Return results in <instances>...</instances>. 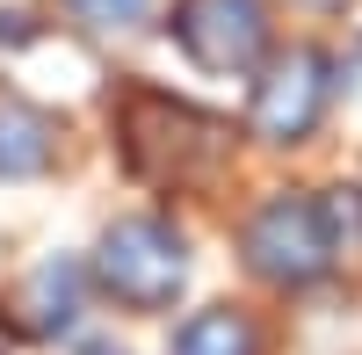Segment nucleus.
I'll return each instance as SVG.
<instances>
[{
	"label": "nucleus",
	"instance_id": "nucleus-7",
	"mask_svg": "<svg viewBox=\"0 0 362 355\" xmlns=\"http://www.w3.org/2000/svg\"><path fill=\"white\" fill-rule=\"evenodd\" d=\"M51 160H58V124L37 102L0 95V182H37Z\"/></svg>",
	"mask_w": 362,
	"mask_h": 355
},
{
	"label": "nucleus",
	"instance_id": "nucleus-10",
	"mask_svg": "<svg viewBox=\"0 0 362 355\" xmlns=\"http://www.w3.org/2000/svg\"><path fill=\"white\" fill-rule=\"evenodd\" d=\"M0 355H8V319H0Z\"/></svg>",
	"mask_w": 362,
	"mask_h": 355
},
{
	"label": "nucleus",
	"instance_id": "nucleus-5",
	"mask_svg": "<svg viewBox=\"0 0 362 355\" xmlns=\"http://www.w3.org/2000/svg\"><path fill=\"white\" fill-rule=\"evenodd\" d=\"M167 37L203 73H254L268 58V0H174Z\"/></svg>",
	"mask_w": 362,
	"mask_h": 355
},
{
	"label": "nucleus",
	"instance_id": "nucleus-4",
	"mask_svg": "<svg viewBox=\"0 0 362 355\" xmlns=\"http://www.w3.org/2000/svg\"><path fill=\"white\" fill-rule=\"evenodd\" d=\"M334 58H326L319 44H290V51H276L261 66V80H254V109H247V131L261 138V145H305L312 131H319V116H326V102H334Z\"/></svg>",
	"mask_w": 362,
	"mask_h": 355
},
{
	"label": "nucleus",
	"instance_id": "nucleus-3",
	"mask_svg": "<svg viewBox=\"0 0 362 355\" xmlns=\"http://www.w3.org/2000/svg\"><path fill=\"white\" fill-rule=\"evenodd\" d=\"M189 240L167 218H116L95 240V283L124 312H167L189 290Z\"/></svg>",
	"mask_w": 362,
	"mask_h": 355
},
{
	"label": "nucleus",
	"instance_id": "nucleus-11",
	"mask_svg": "<svg viewBox=\"0 0 362 355\" xmlns=\"http://www.w3.org/2000/svg\"><path fill=\"white\" fill-rule=\"evenodd\" d=\"M95 355H116V348H95Z\"/></svg>",
	"mask_w": 362,
	"mask_h": 355
},
{
	"label": "nucleus",
	"instance_id": "nucleus-2",
	"mask_svg": "<svg viewBox=\"0 0 362 355\" xmlns=\"http://www.w3.org/2000/svg\"><path fill=\"white\" fill-rule=\"evenodd\" d=\"M334 254H341L334 211H326V196H312V189H276L247 218V232H239V261H247L261 283H276V290H312L334 269Z\"/></svg>",
	"mask_w": 362,
	"mask_h": 355
},
{
	"label": "nucleus",
	"instance_id": "nucleus-8",
	"mask_svg": "<svg viewBox=\"0 0 362 355\" xmlns=\"http://www.w3.org/2000/svg\"><path fill=\"white\" fill-rule=\"evenodd\" d=\"M174 355H261V327L239 305H203L174 327Z\"/></svg>",
	"mask_w": 362,
	"mask_h": 355
},
{
	"label": "nucleus",
	"instance_id": "nucleus-12",
	"mask_svg": "<svg viewBox=\"0 0 362 355\" xmlns=\"http://www.w3.org/2000/svg\"><path fill=\"white\" fill-rule=\"evenodd\" d=\"M319 8H334V0H319Z\"/></svg>",
	"mask_w": 362,
	"mask_h": 355
},
{
	"label": "nucleus",
	"instance_id": "nucleus-9",
	"mask_svg": "<svg viewBox=\"0 0 362 355\" xmlns=\"http://www.w3.org/2000/svg\"><path fill=\"white\" fill-rule=\"evenodd\" d=\"M66 8H73L87 29H138L153 0H66Z\"/></svg>",
	"mask_w": 362,
	"mask_h": 355
},
{
	"label": "nucleus",
	"instance_id": "nucleus-6",
	"mask_svg": "<svg viewBox=\"0 0 362 355\" xmlns=\"http://www.w3.org/2000/svg\"><path fill=\"white\" fill-rule=\"evenodd\" d=\"M87 276H95V269H80L73 254H51V261H37V269H29V283H22L29 334H44V341L73 334V327H80V305H87Z\"/></svg>",
	"mask_w": 362,
	"mask_h": 355
},
{
	"label": "nucleus",
	"instance_id": "nucleus-1",
	"mask_svg": "<svg viewBox=\"0 0 362 355\" xmlns=\"http://www.w3.org/2000/svg\"><path fill=\"white\" fill-rule=\"evenodd\" d=\"M116 153L138 174L145 189H167V196H189V189H218L225 167L239 153V131L225 116H210L196 102L167 95V87H124L116 102Z\"/></svg>",
	"mask_w": 362,
	"mask_h": 355
}]
</instances>
